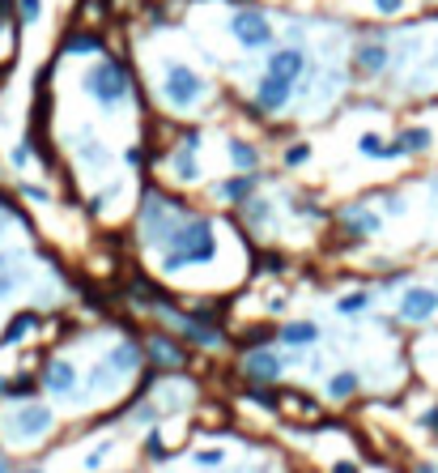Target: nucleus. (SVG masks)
<instances>
[{
  "instance_id": "21",
  "label": "nucleus",
  "mask_w": 438,
  "mask_h": 473,
  "mask_svg": "<svg viewBox=\"0 0 438 473\" xmlns=\"http://www.w3.org/2000/svg\"><path fill=\"white\" fill-rule=\"evenodd\" d=\"M396 145H401L404 162H417V158H430V154L438 150V137L430 124H401V133H396Z\"/></svg>"
},
{
  "instance_id": "50",
  "label": "nucleus",
  "mask_w": 438,
  "mask_h": 473,
  "mask_svg": "<svg viewBox=\"0 0 438 473\" xmlns=\"http://www.w3.org/2000/svg\"><path fill=\"white\" fill-rule=\"evenodd\" d=\"M434 5H438V0H434Z\"/></svg>"
},
{
  "instance_id": "31",
  "label": "nucleus",
  "mask_w": 438,
  "mask_h": 473,
  "mask_svg": "<svg viewBox=\"0 0 438 473\" xmlns=\"http://www.w3.org/2000/svg\"><path fill=\"white\" fill-rule=\"evenodd\" d=\"M285 210H290V218H298V222H324V218H332V210L315 205L311 197H298V192L285 197Z\"/></svg>"
},
{
  "instance_id": "17",
  "label": "nucleus",
  "mask_w": 438,
  "mask_h": 473,
  "mask_svg": "<svg viewBox=\"0 0 438 473\" xmlns=\"http://www.w3.org/2000/svg\"><path fill=\"white\" fill-rule=\"evenodd\" d=\"M102 359H107V367L115 375H120L123 384L128 380H136V375L145 371V346H141V337H133V333H123V337H115L107 349H102Z\"/></svg>"
},
{
  "instance_id": "39",
  "label": "nucleus",
  "mask_w": 438,
  "mask_h": 473,
  "mask_svg": "<svg viewBox=\"0 0 438 473\" xmlns=\"http://www.w3.org/2000/svg\"><path fill=\"white\" fill-rule=\"evenodd\" d=\"M366 5L375 9V17H401L409 9V0H366Z\"/></svg>"
},
{
  "instance_id": "33",
  "label": "nucleus",
  "mask_w": 438,
  "mask_h": 473,
  "mask_svg": "<svg viewBox=\"0 0 438 473\" xmlns=\"http://www.w3.org/2000/svg\"><path fill=\"white\" fill-rule=\"evenodd\" d=\"M370 200L379 205V213H383V218H404V213H409V200H404L401 188H379Z\"/></svg>"
},
{
  "instance_id": "46",
  "label": "nucleus",
  "mask_w": 438,
  "mask_h": 473,
  "mask_svg": "<svg viewBox=\"0 0 438 473\" xmlns=\"http://www.w3.org/2000/svg\"><path fill=\"white\" fill-rule=\"evenodd\" d=\"M0 473H13V461H9V452H0Z\"/></svg>"
},
{
  "instance_id": "28",
  "label": "nucleus",
  "mask_w": 438,
  "mask_h": 473,
  "mask_svg": "<svg viewBox=\"0 0 438 473\" xmlns=\"http://www.w3.org/2000/svg\"><path fill=\"white\" fill-rule=\"evenodd\" d=\"M60 51H64V56H86V60H94V56L107 51V43H102L98 30H73V35L60 43Z\"/></svg>"
},
{
  "instance_id": "11",
  "label": "nucleus",
  "mask_w": 438,
  "mask_h": 473,
  "mask_svg": "<svg viewBox=\"0 0 438 473\" xmlns=\"http://www.w3.org/2000/svg\"><path fill=\"white\" fill-rule=\"evenodd\" d=\"M391 60H396V51H391V38L383 35H362L349 48V69L358 81H379L391 69Z\"/></svg>"
},
{
  "instance_id": "27",
  "label": "nucleus",
  "mask_w": 438,
  "mask_h": 473,
  "mask_svg": "<svg viewBox=\"0 0 438 473\" xmlns=\"http://www.w3.org/2000/svg\"><path fill=\"white\" fill-rule=\"evenodd\" d=\"M171 457H175V444L166 439L162 423L158 426H145V431H141V461H145V465H166Z\"/></svg>"
},
{
  "instance_id": "34",
  "label": "nucleus",
  "mask_w": 438,
  "mask_h": 473,
  "mask_svg": "<svg viewBox=\"0 0 438 473\" xmlns=\"http://www.w3.org/2000/svg\"><path fill=\"white\" fill-rule=\"evenodd\" d=\"M115 448H120V439H115V435L98 439L94 448H90L86 457H81V469H86V473H98V469H102V465L111 461V452H115Z\"/></svg>"
},
{
  "instance_id": "45",
  "label": "nucleus",
  "mask_w": 438,
  "mask_h": 473,
  "mask_svg": "<svg viewBox=\"0 0 438 473\" xmlns=\"http://www.w3.org/2000/svg\"><path fill=\"white\" fill-rule=\"evenodd\" d=\"M413 473H438V461H417Z\"/></svg>"
},
{
  "instance_id": "47",
  "label": "nucleus",
  "mask_w": 438,
  "mask_h": 473,
  "mask_svg": "<svg viewBox=\"0 0 438 473\" xmlns=\"http://www.w3.org/2000/svg\"><path fill=\"white\" fill-rule=\"evenodd\" d=\"M13 473H48L43 465H26V469H13Z\"/></svg>"
},
{
  "instance_id": "44",
  "label": "nucleus",
  "mask_w": 438,
  "mask_h": 473,
  "mask_svg": "<svg viewBox=\"0 0 438 473\" xmlns=\"http://www.w3.org/2000/svg\"><path fill=\"white\" fill-rule=\"evenodd\" d=\"M328 473H362V465H358V461H332Z\"/></svg>"
},
{
  "instance_id": "15",
  "label": "nucleus",
  "mask_w": 438,
  "mask_h": 473,
  "mask_svg": "<svg viewBox=\"0 0 438 473\" xmlns=\"http://www.w3.org/2000/svg\"><path fill=\"white\" fill-rule=\"evenodd\" d=\"M277 213H281L277 200L260 188L256 197H247L243 205H239V222H243V231L251 239H272V235H277Z\"/></svg>"
},
{
  "instance_id": "30",
  "label": "nucleus",
  "mask_w": 438,
  "mask_h": 473,
  "mask_svg": "<svg viewBox=\"0 0 438 473\" xmlns=\"http://www.w3.org/2000/svg\"><path fill=\"white\" fill-rule=\"evenodd\" d=\"M311 158H315V145L306 137L285 141V150H281V167H285V171H303V167H311Z\"/></svg>"
},
{
  "instance_id": "29",
  "label": "nucleus",
  "mask_w": 438,
  "mask_h": 473,
  "mask_svg": "<svg viewBox=\"0 0 438 473\" xmlns=\"http://www.w3.org/2000/svg\"><path fill=\"white\" fill-rule=\"evenodd\" d=\"M38 324H43V316H38V312H17L9 324H5V333H0V346H22L26 337L38 333Z\"/></svg>"
},
{
  "instance_id": "38",
  "label": "nucleus",
  "mask_w": 438,
  "mask_h": 473,
  "mask_svg": "<svg viewBox=\"0 0 438 473\" xmlns=\"http://www.w3.org/2000/svg\"><path fill=\"white\" fill-rule=\"evenodd\" d=\"M38 17H43V0H17V22L38 26Z\"/></svg>"
},
{
  "instance_id": "6",
  "label": "nucleus",
  "mask_w": 438,
  "mask_h": 473,
  "mask_svg": "<svg viewBox=\"0 0 438 473\" xmlns=\"http://www.w3.org/2000/svg\"><path fill=\"white\" fill-rule=\"evenodd\" d=\"M56 410H51L48 401H13V410L0 418V431H5V439H9L13 448H35V444H43V439L56 431Z\"/></svg>"
},
{
  "instance_id": "20",
  "label": "nucleus",
  "mask_w": 438,
  "mask_h": 473,
  "mask_svg": "<svg viewBox=\"0 0 438 473\" xmlns=\"http://www.w3.org/2000/svg\"><path fill=\"white\" fill-rule=\"evenodd\" d=\"M362 388H366V375L353 371V367L324 375V401H328V405H349V401L362 397Z\"/></svg>"
},
{
  "instance_id": "5",
  "label": "nucleus",
  "mask_w": 438,
  "mask_h": 473,
  "mask_svg": "<svg viewBox=\"0 0 438 473\" xmlns=\"http://www.w3.org/2000/svg\"><path fill=\"white\" fill-rule=\"evenodd\" d=\"M226 35H230V43L239 51H247V56H264V51H272L281 43V30H277V22H272V13H268L264 5H256V0L230 5V13H226Z\"/></svg>"
},
{
  "instance_id": "36",
  "label": "nucleus",
  "mask_w": 438,
  "mask_h": 473,
  "mask_svg": "<svg viewBox=\"0 0 438 473\" xmlns=\"http://www.w3.org/2000/svg\"><path fill=\"white\" fill-rule=\"evenodd\" d=\"M417 431H426V435L438 444V401H430V405L417 410Z\"/></svg>"
},
{
  "instance_id": "10",
  "label": "nucleus",
  "mask_w": 438,
  "mask_h": 473,
  "mask_svg": "<svg viewBox=\"0 0 438 473\" xmlns=\"http://www.w3.org/2000/svg\"><path fill=\"white\" fill-rule=\"evenodd\" d=\"M332 222H337V231H341L349 243H366V239H379L383 235V213H379L375 200H349V205H341V210H332Z\"/></svg>"
},
{
  "instance_id": "48",
  "label": "nucleus",
  "mask_w": 438,
  "mask_h": 473,
  "mask_svg": "<svg viewBox=\"0 0 438 473\" xmlns=\"http://www.w3.org/2000/svg\"><path fill=\"white\" fill-rule=\"evenodd\" d=\"M5 384H9V375H0V401H5Z\"/></svg>"
},
{
  "instance_id": "25",
  "label": "nucleus",
  "mask_w": 438,
  "mask_h": 473,
  "mask_svg": "<svg viewBox=\"0 0 438 473\" xmlns=\"http://www.w3.org/2000/svg\"><path fill=\"white\" fill-rule=\"evenodd\" d=\"M81 384H86L90 397H115V392L123 388V380L107 367V359H94V362H90V371L81 375Z\"/></svg>"
},
{
  "instance_id": "40",
  "label": "nucleus",
  "mask_w": 438,
  "mask_h": 473,
  "mask_svg": "<svg viewBox=\"0 0 438 473\" xmlns=\"http://www.w3.org/2000/svg\"><path fill=\"white\" fill-rule=\"evenodd\" d=\"M17 192H22L26 200H35V205H51V192H48V188H38V184H26V179H22Z\"/></svg>"
},
{
  "instance_id": "35",
  "label": "nucleus",
  "mask_w": 438,
  "mask_h": 473,
  "mask_svg": "<svg viewBox=\"0 0 438 473\" xmlns=\"http://www.w3.org/2000/svg\"><path fill=\"white\" fill-rule=\"evenodd\" d=\"M38 397V375H13L5 384V401H30Z\"/></svg>"
},
{
  "instance_id": "7",
  "label": "nucleus",
  "mask_w": 438,
  "mask_h": 473,
  "mask_svg": "<svg viewBox=\"0 0 438 473\" xmlns=\"http://www.w3.org/2000/svg\"><path fill=\"white\" fill-rule=\"evenodd\" d=\"M200 154H205V133H200V128H183L179 141H175L171 154H166V175H171L175 188H200L205 184Z\"/></svg>"
},
{
  "instance_id": "16",
  "label": "nucleus",
  "mask_w": 438,
  "mask_h": 473,
  "mask_svg": "<svg viewBox=\"0 0 438 473\" xmlns=\"http://www.w3.org/2000/svg\"><path fill=\"white\" fill-rule=\"evenodd\" d=\"M268 179H272V175H264V171H251V175L230 171L226 179H213V184H208V197L218 200V205H230V210H239L247 197H256Z\"/></svg>"
},
{
  "instance_id": "14",
  "label": "nucleus",
  "mask_w": 438,
  "mask_h": 473,
  "mask_svg": "<svg viewBox=\"0 0 438 473\" xmlns=\"http://www.w3.org/2000/svg\"><path fill=\"white\" fill-rule=\"evenodd\" d=\"M38 392H48L56 401H73L81 392V371H77V362L69 354H51L43 362V371H38Z\"/></svg>"
},
{
  "instance_id": "19",
  "label": "nucleus",
  "mask_w": 438,
  "mask_h": 473,
  "mask_svg": "<svg viewBox=\"0 0 438 473\" xmlns=\"http://www.w3.org/2000/svg\"><path fill=\"white\" fill-rule=\"evenodd\" d=\"M272 337H277L281 349H315L319 341H324V324L311 320V316H290V320H281L277 328H272Z\"/></svg>"
},
{
  "instance_id": "9",
  "label": "nucleus",
  "mask_w": 438,
  "mask_h": 473,
  "mask_svg": "<svg viewBox=\"0 0 438 473\" xmlns=\"http://www.w3.org/2000/svg\"><path fill=\"white\" fill-rule=\"evenodd\" d=\"M285 371H290L285 349L268 346V341H256V346L239 349V375H243L247 384H281Z\"/></svg>"
},
{
  "instance_id": "43",
  "label": "nucleus",
  "mask_w": 438,
  "mask_h": 473,
  "mask_svg": "<svg viewBox=\"0 0 438 473\" xmlns=\"http://www.w3.org/2000/svg\"><path fill=\"white\" fill-rule=\"evenodd\" d=\"M260 269H264V274H281V269H285V256H277V252H268L264 261H260Z\"/></svg>"
},
{
  "instance_id": "41",
  "label": "nucleus",
  "mask_w": 438,
  "mask_h": 473,
  "mask_svg": "<svg viewBox=\"0 0 438 473\" xmlns=\"http://www.w3.org/2000/svg\"><path fill=\"white\" fill-rule=\"evenodd\" d=\"M115 192H120V184H107L102 192H98V197H90V213H94V218H102V210H107V200L115 197Z\"/></svg>"
},
{
  "instance_id": "4",
  "label": "nucleus",
  "mask_w": 438,
  "mask_h": 473,
  "mask_svg": "<svg viewBox=\"0 0 438 473\" xmlns=\"http://www.w3.org/2000/svg\"><path fill=\"white\" fill-rule=\"evenodd\" d=\"M81 90H86V99L94 102L102 115H120L128 102H133V73H128V64L120 56H94L86 64V73H81Z\"/></svg>"
},
{
  "instance_id": "37",
  "label": "nucleus",
  "mask_w": 438,
  "mask_h": 473,
  "mask_svg": "<svg viewBox=\"0 0 438 473\" xmlns=\"http://www.w3.org/2000/svg\"><path fill=\"white\" fill-rule=\"evenodd\" d=\"M120 162L128 167V171L141 175V171H145V145H141V141H133V145H128V150L120 154Z\"/></svg>"
},
{
  "instance_id": "26",
  "label": "nucleus",
  "mask_w": 438,
  "mask_h": 473,
  "mask_svg": "<svg viewBox=\"0 0 438 473\" xmlns=\"http://www.w3.org/2000/svg\"><path fill=\"white\" fill-rule=\"evenodd\" d=\"M370 307H375V286L345 290V295H337V303H332V312L345 316V320H362V316H370Z\"/></svg>"
},
{
  "instance_id": "24",
  "label": "nucleus",
  "mask_w": 438,
  "mask_h": 473,
  "mask_svg": "<svg viewBox=\"0 0 438 473\" xmlns=\"http://www.w3.org/2000/svg\"><path fill=\"white\" fill-rule=\"evenodd\" d=\"M226 162H230V171H264V150H260V141L251 137H226Z\"/></svg>"
},
{
  "instance_id": "32",
  "label": "nucleus",
  "mask_w": 438,
  "mask_h": 473,
  "mask_svg": "<svg viewBox=\"0 0 438 473\" xmlns=\"http://www.w3.org/2000/svg\"><path fill=\"white\" fill-rule=\"evenodd\" d=\"M187 461H192L196 469H221V465L230 461V448H226V444H200V448L187 452Z\"/></svg>"
},
{
  "instance_id": "3",
  "label": "nucleus",
  "mask_w": 438,
  "mask_h": 473,
  "mask_svg": "<svg viewBox=\"0 0 438 473\" xmlns=\"http://www.w3.org/2000/svg\"><path fill=\"white\" fill-rule=\"evenodd\" d=\"M187 213H192V205L183 197H175V192H166V188H158V184H145V192H141V200H136V210H133L136 248L145 252V256H154V252L175 235V226H179Z\"/></svg>"
},
{
  "instance_id": "18",
  "label": "nucleus",
  "mask_w": 438,
  "mask_h": 473,
  "mask_svg": "<svg viewBox=\"0 0 438 473\" xmlns=\"http://www.w3.org/2000/svg\"><path fill=\"white\" fill-rule=\"evenodd\" d=\"M264 69L298 86V81H303V77L311 73V56H306L303 43H277L272 51H264Z\"/></svg>"
},
{
  "instance_id": "23",
  "label": "nucleus",
  "mask_w": 438,
  "mask_h": 473,
  "mask_svg": "<svg viewBox=\"0 0 438 473\" xmlns=\"http://www.w3.org/2000/svg\"><path fill=\"white\" fill-rule=\"evenodd\" d=\"M73 141H77L73 150H77V158H81V167H86V171H107L111 162H115V154L107 150V141L94 137L90 128H77Z\"/></svg>"
},
{
  "instance_id": "12",
  "label": "nucleus",
  "mask_w": 438,
  "mask_h": 473,
  "mask_svg": "<svg viewBox=\"0 0 438 473\" xmlns=\"http://www.w3.org/2000/svg\"><path fill=\"white\" fill-rule=\"evenodd\" d=\"M294 94H298L294 81H285V77L260 69L256 86H251V115H256V120H272V115H281L285 107H290Z\"/></svg>"
},
{
  "instance_id": "1",
  "label": "nucleus",
  "mask_w": 438,
  "mask_h": 473,
  "mask_svg": "<svg viewBox=\"0 0 438 473\" xmlns=\"http://www.w3.org/2000/svg\"><path fill=\"white\" fill-rule=\"evenodd\" d=\"M218 256H221L218 218H213L208 210H196L192 205V213L175 226V235L149 256V264L158 269V277H183V274H192V269L218 264Z\"/></svg>"
},
{
  "instance_id": "42",
  "label": "nucleus",
  "mask_w": 438,
  "mask_h": 473,
  "mask_svg": "<svg viewBox=\"0 0 438 473\" xmlns=\"http://www.w3.org/2000/svg\"><path fill=\"white\" fill-rule=\"evenodd\" d=\"M9 162H13V167H17V171H26V167L35 162V150H30V141H22V145H13Z\"/></svg>"
},
{
  "instance_id": "22",
  "label": "nucleus",
  "mask_w": 438,
  "mask_h": 473,
  "mask_svg": "<svg viewBox=\"0 0 438 473\" xmlns=\"http://www.w3.org/2000/svg\"><path fill=\"white\" fill-rule=\"evenodd\" d=\"M353 150H358V158H366V162H404L401 145H396L391 137H383L379 128H362L358 141H353Z\"/></svg>"
},
{
  "instance_id": "13",
  "label": "nucleus",
  "mask_w": 438,
  "mask_h": 473,
  "mask_svg": "<svg viewBox=\"0 0 438 473\" xmlns=\"http://www.w3.org/2000/svg\"><path fill=\"white\" fill-rule=\"evenodd\" d=\"M396 320L409 324V328H426V324L438 320V286H426V282H409L396 299Z\"/></svg>"
},
{
  "instance_id": "8",
  "label": "nucleus",
  "mask_w": 438,
  "mask_h": 473,
  "mask_svg": "<svg viewBox=\"0 0 438 473\" xmlns=\"http://www.w3.org/2000/svg\"><path fill=\"white\" fill-rule=\"evenodd\" d=\"M141 346H145V367L149 371H162V375H171V371H187L196 362V349L183 341V337H175L171 328H154V333L141 337Z\"/></svg>"
},
{
  "instance_id": "49",
  "label": "nucleus",
  "mask_w": 438,
  "mask_h": 473,
  "mask_svg": "<svg viewBox=\"0 0 438 473\" xmlns=\"http://www.w3.org/2000/svg\"><path fill=\"white\" fill-rule=\"evenodd\" d=\"M256 473H272V469H256Z\"/></svg>"
},
{
  "instance_id": "2",
  "label": "nucleus",
  "mask_w": 438,
  "mask_h": 473,
  "mask_svg": "<svg viewBox=\"0 0 438 473\" xmlns=\"http://www.w3.org/2000/svg\"><path fill=\"white\" fill-rule=\"evenodd\" d=\"M154 94L171 115H200L213 102V81H208L196 64L179 60V56H162L154 64Z\"/></svg>"
}]
</instances>
